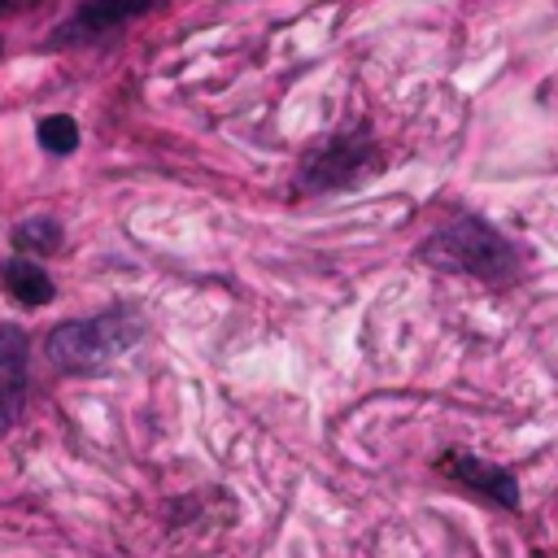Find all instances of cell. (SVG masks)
<instances>
[{
	"mask_svg": "<svg viewBox=\"0 0 558 558\" xmlns=\"http://www.w3.org/2000/svg\"><path fill=\"white\" fill-rule=\"evenodd\" d=\"M418 257L445 275H471L484 283H506L519 270L514 244L484 218H458V222L440 227L436 235L423 240Z\"/></svg>",
	"mask_w": 558,
	"mask_h": 558,
	"instance_id": "6da1fadb",
	"label": "cell"
},
{
	"mask_svg": "<svg viewBox=\"0 0 558 558\" xmlns=\"http://www.w3.org/2000/svg\"><path fill=\"white\" fill-rule=\"evenodd\" d=\"M140 336H144V323L135 314L109 310V314L57 323L48 331V340H44V353L65 375H96L109 362H118L126 349H135Z\"/></svg>",
	"mask_w": 558,
	"mask_h": 558,
	"instance_id": "7a4b0ae2",
	"label": "cell"
},
{
	"mask_svg": "<svg viewBox=\"0 0 558 558\" xmlns=\"http://www.w3.org/2000/svg\"><path fill=\"white\" fill-rule=\"evenodd\" d=\"M371 170V140L357 135H336L323 148H314L301 166V187L305 192H327V187H349Z\"/></svg>",
	"mask_w": 558,
	"mask_h": 558,
	"instance_id": "3957f363",
	"label": "cell"
},
{
	"mask_svg": "<svg viewBox=\"0 0 558 558\" xmlns=\"http://www.w3.org/2000/svg\"><path fill=\"white\" fill-rule=\"evenodd\" d=\"M436 471H440V475H449V480H458L462 488H471V493H480V497H488V501L506 506V510H519V480H514L506 466L484 462L480 453L449 449V453L436 462Z\"/></svg>",
	"mask_w": 558,
	"mask_h": 558,
	"instance_id": "277c9868",
	"label": "cell"
},
{
	"mask_svg": "<svg viewBox=\"0 0 558 558\" xmlns=\"http://www.w3.org/2000/svg\"><path fill=\"white\" fill-rule=\"evenodd\" d=\"M26 405V331L0 323V436L22 418Z\"/></svg>",
	"mask_w": 558,
	"mask_h": 558,
	"instance_id": "5b68a950",
	"label": "cell"
},
{
	"mask_svg": "<svg viewBox=\"0 0 558 558\" xmlns=\"http://www.w3.org/2000/svg\"><path fill=\"white\" fill-rule=\"evenodd\" d=\"M157 0H83L78 9H74V17L65 22V26H57V44H65V39H96V35H105V31H113V26H122V22H131V17H140L144 9H153Z\"/></svg>",
	"mask_w": 558,
	"mask_h": 558,
	"instance_id": "8992f818",
	"label": "cell"
},
{
	"mask_svg": "<svg viewBox=\"0 0 558 558\" xmlns=\"http://www.w3.org/2000/svg\"><path fill=\"white\" fill-rule=\"evenodd\" d=\"M0 279H4V292H9L13 301H22V305H44V301H52V279H48L44 266L31 262V257H9V262L0 266Z\"/></svg>",
	"mask_w": 558,
	"mask_h": 558,
	"instance_id": "52a82bcc",
	"label": "cell"
},
{
	"mask_svg": "<svg viewBox=\"0 0 558 558\" xmlns=\"http://www.w3.org/2000/svg\"><path fill=\"white\" fill-rule=\"evenodd\" d=\"M61 240H65L61 222H57V218H44V214H39V218H26V222L13 227V248H17V253H31V257H39V253H57Z\"/></svg>",
	"mask_w": 558,
	"mask_h": 558,
	"instance_id": "ba28073f",
	"label": "cell"
},
{
	"mask_svg": "<svg viewBox=\"0 0 558 558\" xmlns=\"http://www.w3.org/2000/svg\"><path fill=\"white\" fill-rule=\"evenodd\" d=\"M39 144H44L48 153H57V157L74 153V148H78V122H74L70 113H48V118H39Z\"/></svg>",
	"mask_w": 558,
	"mask_h": 558,
	"instance_id": "9c48e42d",
	"label": "cell"
},
{
	"mask_svg": "<svg viewBox=\"0 0 558 558\" xmlns=\"http://www.w3.org/2000/svg\"><path fill=\"white\" fill-rule=\"evenodd\" d=\"M31 4H39V0H0V17L4 13H17V9H31Z\"/></svg>",
	"mask_w": 558,
	"mask_h": 558,
	"instance_id": "30bf717a",
	"label": "cell"
}]
</instances>
